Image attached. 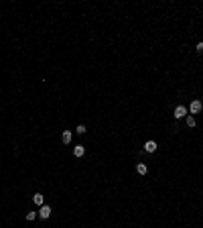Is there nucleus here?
I'll return each mask as SVG.
<instances>
[{
    "label": "nucleus",
    "mask_w": 203,
    "mask_h": 228,
    "mask_svg": "<svg viewBox=\"0 0 203 228\" xmlns=\"http://www.w3.org/2000/svg\"><path fill=\"white\" fill-rule=\"evenodd\" d=\"M201 108H203V104L199 102V100H193L191 106H189V110H191V114H197V112H201Z\"/></svg>",
    "instance_id": "f257e3e1"
},
{
    "label": "nucleus",
    "mask_w": 203,
    "mask_h": 228,
    "mask_svg": "<svg viewBox=\"0 0 203 228\" xmlns=\"http://www.w3.org/2000/svg\"><path fill=\"white\" fill-rule=\"evenodd\" d=\"M39 216H41V218H49V216H51V208L43 204V206H41V210H39Z\"/></svg>",
    "instance_id": "f03ea898"
},
{
    "label": "nucleus",
    "mask_w": 203,
    "mask_h": 228,
    "mask_svg": "<svg viewBox=\"0 0 203 228\" xmlns=\"http://www.w3.org/2000/svg\"><path fill=\"white\" fill-rule=\"evenodd\" d=\"M144 151H146V153H154V151H157V143H154V141H146V143H144Z\"/></svg>",
    "instance_id": "7ed1b4c3"
},
{
    "label": "nucleus",
    "mask_w": 203,
    "mask_h": 228,
    "mask_svg": "<svg viewBox=\"0 0 203 228\" xmlns=\"http://www.w3.org/2000/svg\"><path fill=\"white\" fill-rule=\"evenodd\" d=\"M185 114H187V108H185V106H177V108H175V118H183Z\"/></svg>",
    "instance_id": "20e7f679"
},
{
    "label": "nucleus",
    "mask_w": 203,
    "mask_h": 228,
    "mask_svg": "<svg viewBox=\"0 0 203 228\" xmlns=\"http://www.w3.org/2000/svg\"><path fill=\"white\" fill-rule=\"evenodd\" d=\"M83 153H85V149H83V145H77V147L73 149V155H75V157H83Z\"/></svg>",
    "instance_id": "39448f33"
},
{
    "label": "nucleus",
    "mask_w": 203,
    "mask_h": 228,
    "mask_svg": "<svg viewBox=\"0 0 203 228\" xmlns=\"http://www.w3.org/2000/svg\"><path fill=\"white\" fill-rule=\"evenodd\" d=\"M61 141H63L65 145H69V143H71V133H69V130H65V133L61 135Z\"/></svg>",
    "instance_id": "423d86ee"
},
{
    "label": "nucleus",
    "mask_w": 203,
    "mask_h": 228,
    "mask_svg": "<svg viewBox=\"0 0 203 228\" xmlns=\"http://www.w3.org/2000/svg\"><path fill=\"white\" fill-rule=\"evenodd\" d=\"M33 202L37 206H43V194H35L33 195Z\"/></svg>",
    "instance_id": "0eeeda50"
},
{
    "label": "nucleus",
    "mask_w": 203,
    "mask_h": 228,
    "mask_svg": "<svg viewBox=\"0 0 203 228\" xmlns=\"http://www.w3.org/2000/svg\"><path fill=\"white\" fill-rule=\"evenodd\" d=\"M136 171H138V173H140V175H146V165H142V163H138V165H136Z\"/></svg>",
    "instance_id": "6e6552de"
},
{
    "label": "nucleus",
    "mask_w": 203,
    "mask_h": 228,
    "mask_svg": "<svg viewBox=\"0 0 203 228\" xmlns=\"http://www.w3.org/2000/svg\"><path fill=\"white\" fill-rule=\"evenodd\" d=\"M187 126H195V118L193 116H187Z\"/></svg>",
    "instance_id": "1a4fd4ad"
},
{
    "label": "nucleus",
    "mask_w": 203,
    "mask_h": 228,
    "mask_svg": "<svg viewBox=\"0 0 203 228\" xmlns=\"http://www.w3.org/2000/svg\"><path fill=\"white\" fill-rule=\"evenodd\" d=\"M77 133H79V135H83V133H85V126L79 124V126H77Z\"/></svg>",
    "instance_id": "9d476101"
},
{
    "label": "nucleus",
    "mask_w": 203,
    "mask_h": 228,
    "mask_svg": "<svg viewBox=\"0 0 203 228\" xmlns=\"http://www.w3.org/2000/svg\"><path fill=\"white\" fill-rule=\"evenodd\" d=\"M35 216H37L35 212H29V214H26V220H35Z\"/></svg>",
    "instance_id": "9b49d317"
},
{
    "label": "nucleus",
    "mask_w": 203,
    "mask_h": 228,
    "mask_svg": "<svg viewBox=\"0 0 203 228\" xmlns=\"http://www.w3.org/2000/svg\"><path fill=\"white\" fill-rule=\"evenodd\" d=\"M203 51V43H199V45H197V53H201Z\"/></svg>",
    "instance_id": "f8f14e48"
}]
</instances>
